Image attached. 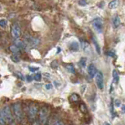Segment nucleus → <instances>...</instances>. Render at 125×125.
<instances>
[{
  "mask_svg": "<svg viewBox=\"0 0 125 125\" xmlns=\"http://www.w3.org/2000/svg\"><path fill=\"white\" fill-rule=\"evenodd\" d=\"M11 59L14 62H18L20 61V59H19V57H18V56L17 54H13V56H11Z\"/></svg>",
  "mask_w": 125,
  "mask_h": 125,
  "instance_id": "a878e982",
  "label": "nucleus"
},
{
  "mask_svg": "<svg viewBox=\"0 0 125 125\" xmlns=\"http://www.w3.org/2000/svg\"><path fill=\"white\" fill-rule=\"evenodd\" d=\"M8 24V21L6 19H0V27L2 28H5Z\"/></svg>",
  "mask_w": 125,
  "mask_h": 125,
  "instance_id": "412c9836",
  "label": "nucleus"
},
{
  "mask_svg": "<svg viewBox=\"0 0 125 125\" xmlns=\"http://www.w3.org/2000/svg\"><path fill=\"white\" fill-rule=\"evenodd\" d=\"M92 24L97 32L102 33V31H103V23L101 18L99 17L95 18L92 21Z\"/></svg>",
  "mask_w": 125,
  "mask_h": 125,
  "instance_id": "423d86ee",
  "label": "nucleus"
},
{
  "mask_svg": "<svg viewBox=\"0 0 125 125\" xmlns=\"http://www.w3.org/2000/svg\"><path fill=\"white\" fill-rule=\"evenodd\" d=\"M113 25L114 28H117L120 25V19L119 17V16L116 15L113 18Z\"/></svg>",
  "mask_w": 125,
  "mask_h": 125,
  "instance_id": "ddd939ff",
  "label": "nucleus"
},
{
  "mask_svg": "<svg viewBox=\"0 0 125 125\" xmlns=\"http://www.w3.org/2000/svg\"><path fill=\"white\" fill-rule=\"evenodd\" d=\"M113 107H114V105H113V101L112 100L110 102V107H109V109H110V113L113 117H114L115 114H114V109H113Z\"/></svg>",
  "mask_w": 125,
  "mask_h": 125,
  "instance_id": "b1692460",
  "label": "nucleus"
},
{
  "mask_svg": "<svg viewBox=\"0 0 125 125\" xmlns=\"http://www.w3.org/2000/svg\"><path fill=\"white\" fill-rule=\"evenodd\" d=\"M106 55H107L108 56H111V57H115V56H116L115 52H113V50H109V52H106Z\"/></svg>",
  "mask_w": 125,
  "mask_h": 125,
  "instance_id": "bb28decb",
  "label": "nucleus"
},
{
  "mask_svg": "<svg viewBox=\"0 0 125 125\" xmlns=\"http://www.w3.org/2000/svg\"><path fill=\"white\" fill-rule=\"evenodd\" d=\"M33 79L36 81H40L42 79V73H38L36 74H34V77H33Z\"/></svg>",
  "mask_w": 125,
  "mask_h": 125,
  "instance_id": "5701e85b",
  "label": "nucleus"
},
{
  "mask_svg": "<svg viewBox=\"0 0 125 125\" xmlns=\"http://www.w3.org/2000/svg\"><path fill=\"white\" fill-rule=\"evenodd\" d=\"M24 42L27 46L29 47H35L39 44V40L36 38L31 37V36H26L24 38Z\"/></svg>",
  "mask_w": 125,
  "mask_h": 125,
  "instance_id": "0eeeda50",
  "label": "nucleus"
},
{
  "mask_svg": "<svg viewBox=\"0 0 125 125\" xmlns=\"http://www.w3.org/2000/svg\"><path fill=\"white\" fill-rule=\"evenodd\" d=\"M119 82V73L116 70H113V83L117 84Z\"/></svg>",
  "mask_w": 125,
  "mask_h": 125,
  "instance_id": "4468645a",
  "label": "nucleus"
},
{
  "mask_svg": "<svg viewBox=\"0 0 125 125\" xmlns=\"http://www.w3.org/2000/svg\"><path fill=\"white\" fill-rule=\"evenodd\" d=\"M29 70L31 72H35V71H37V70H39L38 67H35V66H29Z\"/></svg>",
  "mask_w": 125,
  "mask_h": 125,
  "instance_id": "c756f323",
  "label": "nucleus"
},
{
  "mask_svg": "<svg viewBox=\"0 0 125 125\" xmlns=\"http://www.w3.org/2000/svg\"><path fill=\"white\" fill-rule=\"evenodd\" d=\"M80 42H81V48L84 51V52H88V51H89L90 47H89V44L88 43L87 41H85V40H84V39L81 38L80 39Z\"/></svg>",
  "mask_w": 125,
  "mask_h": 125,
  "instance_id": "9d476101",
  "label": "nucleus"
},
{
  "mask_svg": "<svg viewBox=\"0 0 125 125\" xmlns=\"http://www.w3.org/2000/svg\"><path fill=\"white\" fill-rule=\"evenodd\" d=\"M120 101L119 99H115L114 102H113V105H114V106H116V107H120Z\"/></svg>",
  "mask_w": 125,
  "mask_h": 125,
  "instance_id": "cd10ccee",
  "label": "nucleus"
},
{
  "mask_svg": "<svg viewBox=\"0 0 125 125\" xmlns=\"http://www.w3.org/2000/svg\"><path fill=\"white\" fill-rule=\"evenodd\" d=\"M70 101L72 102V103H77V102L80 101V96L76 93H73L70 96Z\"/></svg>",
  "mask_w": 125,
  "mask_h": 125,
  "instance_id": "dca6fc26",
  "label": "nucleus"
},
{
  "mask_svg": "<svg viewBox=\"0 0 125 125\" xmlns=\"http://www.w3.org/2000/svg\"><path fill=\"white\" fill-rule=\"evenodd\" d=\"M26 80L27 82H31L34 79H33V76H31V75H27L26 77Z\"/></svg>",
  "mask_w": 125,
  "mask_h": 125,
  "instance_id": "7c9ffc66",
  "label": "nucleus"
},
{
  "mask_svg": "<svg viewBox=\"0 0 125 125\" xmlns=\"http://www.w3.org/2000/svg\"><path fill=\"white\" fill-rule=\"evenodd\" d=\"M57 50H58V51H57V53H59V52H60V51H61V49H60V48H58Z\"/></svg>",
  "mask_w": 125,
  "mask_h": 125,
  "instance_id": "c9c22d12",
  "label": "nucleus"
},
{
  "mask_svg": "<svg viewBox=\"0 0 125 125\" xmlns=\"http://www.w3.org/2000/svg\"><path fill=\"white\" fill-rule=\"evenodd\" d=\"M66 69L67 70L68 72H70V73H75V68L73 64L71 63H69V64H66Z\"/></svg>",
  "mask_w": 125,
  "mask_h": 125,
  "instance_id": "a211bd4d",
  "label": "nucleus"
},
{
  "mask_svg": "<svg viewBox=\"0 0 125 125\" xmlns=\"http://www.w3.org/2000/svg\"><path fill=\"white\" fill-rule=\"evenodd\" d=\"M92 43H93L94 46H95L96 52H97L98 53H99V54H100V53H101V49H100V46H99V43H98V42H97V40L95 39V37H92Z\"/></svg>",
  "mask_w": 125,
  "mask_h": 125,
  "instance_id": "2eb2a0df",
  "label": "nucleus"
},
{
  "mask_svg": "<svg viewBox=\"0 0 125 125\" xmlns=\"http://www.w3.org/2000/svg\"><path fill=\"white\" fill-rule=\"evenodd\" d=\"M95 81H96V85L99 89L102 90L104 87V79L103 75L102 72H98L95 75Z\"/></svg>",
  "mask_w": 125,
  "mask_h": 125,
  "instance_id": "6e6552de",
  "label": "nucleus"
},
{
  "mask_svg": "<svg viewBox=\"0 0 125 125\" xmlns=\"http://www.w3.org/2000/svg\"><path fill=\"white\" fill-rule=\"evenodd\" d=\"M79 109H80V110L82 113H86L88 112V109H87V107H86V105L84 103H81L80 105V106H79Z\"/></svg>",
  "mask_w": 125,
  "mask_h": 125,
  "instance_id": "4be33fe9",
  "label": "nucleus"
},
{
  "mask_svg": "<svg viewBox=\"0 0 125 125\" xmlns=\"http://www.w3.org/2000/svg\"><path fill=\"white\" fill-rule=\"evenodd\" d=\"M49 109L46 106H42L38 110V123L41 124H45L47 122L49 117Z\"/></svg>",
  "mask_w": 125,
  "mask_h": 125,
  "instance_id": "7ed1b4c3",
  "label": "nucleus"
},
{
  "mask_svg": "<svg viewBox=\"0 0 125 125\" xmlns=\"http://www.w3.org/2000/svg\"><path fill=\"white\" fill-rule=\"evenodd\" d=\"M117 6H118V1H117V0H113V1H111L108 5L109 8L111 10L116 9V8L117 7Z\"/></svg>",
  "mask_w": 125,
  "mask_h": 125,
  "instance_id": "6ab92c4d",
  "label": "nucleus"
},
{
  "mask_svg": "<svg viewBox=\"0 0 125 125\" xmlns=\"http://www.w3.org/2000/svg\"><path fill=\"white\" fill-rule=\"evenodd\" d=\"M78 4L81 6H84L87 4V0H79L78 1Z\"/></svg>",
  "mask_w": 125,
  "mask_h": 125,
  "instance_id": "c85d7f7f",
  "label": "nucleus"
},
{
  "mask_svg": "<svg viewBox=\"0 0 125 125\" xmlns=\"http://www.w3.org/2000/svg\"><path fill=\"white\" fill-rule=\"evenodd\" d=\"M17 73V77L20 78V79H21L22 81H23V75H22V74L21 73Z\"/></svg>",
  "mask_w": 125,
  "mask_h": 125,
  "instance_id": "72a5a7b5",
  "label": "nucleus"
},
{
  "mask_svg": "<svg viewBox=\"0 0 125 125\" xmlns=\"http://www.w3.org/2000/svg\"><path fill=\"white\" fill-rule=\"evenodd\" d=\"M38 107L36 105H31L28 108V113H27V116H28V120L31 123H34L36 120L37 116L38 114Z\"/></svg>",
  "mask_w": 125,
  "mask_h": 125,
  "instance_id": "20e7f679",
  "label": "nucleus"
},
{
  "mask_svg": "<svg viewBox=\"0 0 125 125\" xmlns=\"http://www.w3.org/2000/svg\"><path fill=\"white\" fill-rule=\"evenodd\" d=\"M52 87H53V85L52 84H45V89L46 90H51V89L52 88Z\"/></svg>",
  "mask_w": 125,
  "mask_h": 125,
  "instance_id": "473e14b6",
  "label": "nucleus"
},
{
  "mask_svg": "<svg viewBox=\"0 0 125 125\" xmlns=\"http://www.w3.org/2000/svg\"><path fill=\"white\" fill-rule=\"evenodd\" d=\"M0 38H1V34H0Z\"/></svg>",
  "mask_w": 125,
  "mask_h": 125,
  "instance_id": "4c0bfd02",
  "label": "nucleus"
},
{
  "mask_svg": "<svg viewBox=\"0 0 125 125\" xmlns=\"http://www.w3.org/2000/svg\"><path fill=\"white\" fill-rule=\"evenodd\" d=\"M15 45H17L19 49H25L26 47H27L25 42H23V41L19 40V38L18 39H15Z\"/></svg>",
  "mask_w": 125,
  "mask_h": 125,
  "instance_id": "f8f14e48",
  "label": "nucleus"
},
{
  "mask_svg": "<svg viewBox=\"0 0 125 125\" xmlns=\"http://www.w3.org/2000/svg\"><path fill=\"white\" fill-rule=\"evenodd\" d=\"M13 116L16 120L19 123H21L24 119V114L22 109V105L21 103H15L13 104V108H12Z\"/></svg>",
  "mask_w": 125,
  "mask_h": 125,
  "instance_id": "f257e3e1",
  "label": "nucleus"
},
{
  "mask_svg": "<svg viewBox=\"0 0 125 125\" xmlns=\"http://www.w3.org/2000/svg\"><path fill=\"white\" fill-rule=\"evenodd\" d=\"M0 122H1V124H7L6 121L5 120V118H4L1 109H0Z\"/></svg>",
  "mask_w": 125,
  "mask_h": 125,
  "instance_id": "393cba45",
  "label": "nucleus"
},
{
  "mask_svg": "<svg viewBox=\"0 0 125 125\" xmlns=\"http://www.w3.org/2000/svg\"><path fill=\"white\" fill-rule=\"evenodd\" d=\"M51 66H52V68H56L57 66H58V63H57V62L55 60V61H53L52 63H51Z\"/></svg>",
  "mask_w": 125,
  "mask_h": 125,
  "instance_id": "2f4dec72",
  "label": "nucleus"
},
{
  "mask_svg": "<svg viewBox=\"0 0 125 125\" xmlns=\"http://www.w3.org/2000/svg\"><path fill=\"white\" fill-rule=\"evenodd\" d=\"M122 111H123V113H125V105H123V107H122Z\"/></svg>",
  "mask_w": 125,
  "mask_h": 125,
  "instance_id": "f704fd0d",
  "label": "nucleus"
},
{
  "mask_svg": "<svg viewBox=\"0 0 125 125\" xmlns=\"http://www.w3.org/2000/svg\"><path fill=\"white\" fill-rule=\"evenodd\" d=\"M11 35L14 39L20 38L21 35V30L17 23H14L11 27Z\"/></svg>",
  "mask_w": 125,
  "mask_h": 125,
  "instance_id": "39448f33",
  "label": "nucleus"
},
{
  "mask_svg": "<svg viewBox=\"0 0 125 125\" xmlns=\"http://www.w3.org/2000/svg\"><path fill=\"white\" fill-rule=\"evenodd\" d=\"M2 9V4L0 3V10H1Z\"/></svg>",
  "mask_w": 125,
  "mask_h": 125,
  "instance_id": "e433bc0d",
  "label": "nucleus"
},
{
  "mask_svg": "<svg viewBox=\"0 0 125 125\" xmlns=\"http://www.w3.org/2000/svg\"><path fill=\"white\" fill-rule=\"evenodd\" d=\"M0 124H1V122H0Z\"/></svg>",
  "mask_w": 125,
  "mask_h": 125,
  "instance_id": "58836bf2",
  "label": "nucleus"
},
{
  "mask_svg": "<svg viewBox=\"0 0 125 125\" xmlns=\"http://www.w3.org/2000/svg\"><path fill=\"white\" fill-rule=\"evenodd\" d=\"M69 49L72 52H77L79 50V44L77 42H73L70 43V45L69 46Z\"/></svg>",
  "mask_w": 125,
  "mask_h": 125,
  "instance_id": "9b49d317",
  "label": "nucleus"
},
{
  "mask_svg": "<svg viewBox=\"0 0 125 125\" xmlns=\"http://www.w3.org/2000/svg\"><path fill=\"white\" fill-rule=\"evenodd\" d=\"M10 50L11 51L13 54H19L21 52V49H19L16 45H12L10 46Z\"/></svg>",
  "mask_w": 125,
  "mask_h": 125,
  "instance_id": "f3484780",
  "label": "nucleus"
},
{
  "mask_svg": "<svg viewBox=\"0 0 125 125\" xmlns=\"http://www.w3.org/2000/svg\"><path fill=\"white\" fill-rule=\"evenodd\" d=\"M79 64L82 68H85L86 64H87V59L85 57L81 58V60H79Z\"/></svg>",
  "mask_w": 125,
  "mask_h": 125,
  "instance_id": "aec40b11",
  "label": "nucleus"
},
{
  "mask_svg": "<svg viewBox=\"0 0 125 125\" xmlns=\"http://www.w3.org/2000/svg\"><path fill=\"white\" fill-rule=\"evenodd\" d=\"M1 110L7 124H16V119L13 116V111H12L11 108L10 107V105H5Z\"/></svg>",
  "mask_w": 125,
  "mask_h": 125,
  "instance_id": "f03ea898",
  "label": "nucleus"
},
{
  "mask_svg": "<svg viewBox=\"0 0 125 125\" xmlns=\"http://www.w3.org/2000/svg\"><path fill=\"white\" fill-rule=\"evenodd\" d=\"M97 73H98L97 69H96V67H95L94 64H90L88 66V73L89 77L91 78L95 77Z\"/></svg>",
  "mask_w": 125,
  "mask_h": 125,
  "instance_id": "1a4fd4ad",
  "label": "nucleus"
}]
</instances>
